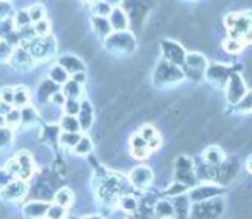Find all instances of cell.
I'll return each instance as SVG.
<instances>
[{
    "label": "cell",
    "instance_id": "cell-1",
    "mask_svg": "<svg viewBox=\"0 0 252 219\" xmlns=\"http://www.w3.org/2000/svg\"><path fill=\"white\" fill-rule=\"evenodd\" d=\"M104 47L107 52L121 57H128L137 50V40L130 31H112L104 40Z\"/></svg>",
    "mask_w": 252,
    "mask_h": 219
},
{
    "label": "cell",
    "instance_id": "cell-2",
    "mask_svg": "<svg viewBox=\"0 0 252 219\" xmlns=\"http://www.w3.org/2000/svg\"><path fill=\"white\" fill-rule=\"evenodd\" d=\"M183 80H185L183 69H180V66H175V64L168 63L164 59L158 63L154 73H152V83L158 88L173 87V85L182 83Z\"/></svg>",
    "mask_w": 252,
    "mask_h": 219
},
{
    "label": "cell",
    "instance_id": "cell-3",
    "mask_svg": "<svg viewBox=\"0 0 252 219\" xmlns=\"http://www.w3.org/2000/svg\"><path fill=\"white\" fill-rule=\"evenodd\" d=\"M23 47H26L30 50V54H32L35 61H47L49 57H52L56 54L57 42L54 40L52 35L43 36V38L36 36V38L30 40V42L23 43Z\"/></svg>",
    "mask_w": 252,
    "mask_h": 219
},
{
    "label": "cell",
    "instance_id": "cell-4",
    "mask_svg": "<svg viewBox=\"0 0 252 219\" xmlns=\"http://www.w3.org/2000/svg\"><path fill=\"white\" fill-rule=\"evenodd\" d=\"M173 173H175V181H180L189 188L199 181L195 176V164L187 156L176 157V160L173 162Z\"/></svg>",
    "mask_w": 252,
    "mask_h": 219
},
{
    "label": "cell",
    "instance_id": "cell-5",
    "mask_svg": "<svg viewBox=\"0 0 252 219\" xmlns=\"http://www.w3.org/2000/svg\"><path fill=\"white\" fill-rule=\"evenodd\" d=\"M224 25L228 26L231 33V38L240 40L249 30H252V12H231L224 18Z\"/></svg>",
    "mask_w": 252,
    "mask_h": 219
},
{
    "label": "cell",
    "instance_id": "cell-6",
    "mask_svg": "<svg viewBox=\"0 0 252 219\" xmlns=\"http://www.w3.org/2000/svg\"><path fill=\"white\" fill-rule=\"evenodd\" d=\"M224 212V202L221 198H211L197 202L192 209V219H218Z\"/></svg>",
    "mask_w": 252,
    "mask_h": 219
},
{
    "label": "cell",
    "instance_id": "cell-7",
    "mask_svg": "<svg viewBox=\"0 0 252 219\" xmlns=\"http://www.w3.org/2000/svg\"><path fill=\"white\" fill-rule=\"evenodd\" d=\"M161 54L164 56V61L175 64V66H183V64H185L187 50H185V47H183V43L173 42V40H162Z\"/></svg>",
    "mask_w": 252,
    "mask_h": 219
},
{
    "label": "cell",
    "instance_id": "cell-8",
    "mask_svg": "<svg viewBox=\"0 0 252 219\" xmlns=\"http://www.w3.org/2000/svg\"><path fill=\"white\" fill-rule=\"evenodd\" d=\"M245 94H247V85H245L244 78L238 73H231L226 81V102L235 105Z\"/></svg>",
    "mask_w": 252,
    "mask_h": 219
},
{
    "label": "cell",
    "instance_id": "cell-9",
    "mask_svg": "<svg viewBox=\"0 0 252 219\" xmlns=\"http://www.w3.org/2000/svg\"><path fill=\"white\" fill-rule=\"evenodd\" d=\"M154 178H156L154 171L149 166H145V164H142V166H137L130 171L128 180H130V183L133 185L135 188H138V190H147V188L154 183Z\"/></svg>",
    "mask_w": 252,
    "mask_h": 219
},
{
    "label": "cell",
    "instance_id": "cell-10",
    "mask_svg": "<svg viewBox=\"0 0 252 219\" xmlns=\"http://www.w3.org/2000/svg\"><path fill=\"white\" fill-rule=\"evenodd\" d=\"M28 191H30L28 183H26L25 180L16 178V180H12L7 187L0 190V197H2V200H5V202H19L23 197L28 195Z\"/></svg>",
    "mask_w": 252,
    "mask_h": 219
},
{
    "label": "cell",
    "instance_id": "cell-11",
    "mask_svg": "<svg viewBox=\"0 0 252 219\" xmlns=\"http://www.w3.org/2000/svg\"><path fill=\"white\" fill-rule=\"evenodd\" d=\"M11 63L12 67L18 71H30L35 64V59L33 56L30 54V50L23 45H18L11 54Z\"/></svg>",
    "mask_w": 252,
    "mask_h": 219
},
{
    "label": "cell",
    "instance_id": "cell-12",
    "mask_svg": "<svg viewBox=\"0 0 252 219\" xmlns=\"http://www.w3.org/2000/svg\"><path fill=\"white\" fill-rule=\"evenodd\" d=\"M204 74H206V78L211 83L218 85V87H223V85H226L231 73H230V67L224 66V64H211V66H207Z\"/></svg>",
    "mask_w": 252,
    "mask_h": 219
},
{
    "label": "cell",
    "instance_id": "cell-13",
    "mask_svg": "<svg viewBox=\"0 0 252 219\" xmlns=\"http://www.w3.org/2000/svg\"><path fill=\"white\" fill-rule=\"evenodd\" d=\"M50 204L43 200H32L23 205V216L26 219H43L49 211Z\"/></svg>",
    "mask_w": 252,
    "mask_h": 219
},
{
    "label": "cell",
    "instance_id": "cell-14",
    "mask_svg": "<svg viewBox=\"0 0 252 219\" xmlns=\"http://www.w3.org/2000/svg\"><path fill=\"white\" fill-rule=\"evenodd\" d=\"M57 64H59V66H63L64 69L71 74V76L87 69V67H85L83 59H81L80 56H76V54H64V56H61L59 59H57Z\"/></svg>",
    "mask_w": 252,
    "mask_h": 219
},
{
    "label": "cell",
    "instance_id": "cell-15",
    "mask_svg": "<svg viewBox=\"0 0 252 219\" xmlns=\"http://www.w3.org/2000/svg\"><path fill=\"white\" fill-rule=\"evenodd\" d=\"M16 160L19 164V180L28 181L30 176L33 174V169H35V160H33L32 154L26 152V150H21V152L16 154Z\"/></svg>",
    "mask_w": 252,
    "mask_h": 219
},
{
    "label": "cell",
    "instance_id": "cell-16",
    "mask_svg": "<svg viewBox=\"0 0 252 219\" xmlns=\"http://www.w3.org/2000/svg\"><path fill=\"white\" fill-rule=\"evenodd\" d=\"M221 193L220 187H214V185H200V187H193L190 190V198L193 202H206L211 198H216Z\"/></svg>",
    "mask_w": 252,
    "mask_h": 219
},
{
    "label": "cell",
    "instance_id": "cell-17",
    "mask_svg": "<svg viewBox=\"0 0 252 219\" xmlns=\"http://www.w3.org/2000/svg\"><path fill=\"white\" fill-rule=\"evenodd\" d=\"M107 19L112 26V31H128L130 18H128V14H126V11L121 7V5H119V7H112V11Z\"/></svg>",
    "mask_w": 252,
    "mask_h": 219
},
{
    "label": "cell",
    "instance_id": "cell-18",
    "mask_svg": "<svg viewBox=\"0 0 252 219\" xmlns=\"http://www.w3.org/2000/svg\"><path fill=\"white\" fill-rule=\"evenodd\" d=\"M238 174V164L235 160H224L220 167H216V180L221 185H226L233 181Z\"/></svg>",
    "mask_w": 252,
    "mask_h": 219
},
{
    "label": "cell",
    "instance_id": "cell-19",
    "mask_svg": "<svg viewBox=\"0 0 252 219\" xmlns=\"http://www.w3.org/2000/svg\"><path fill=\"white\" fill-rule=\"evenodd\" d=\"M76 118H78V123H80V129H81V131H88V129L94 126V121H95L94 105H92L88 100H83V102H81L80 112H78Z\"/></svg>",
    "mask_w": 252,
    "mask_h": 219
},
{
    "label": "cell",
    "instance_id": "cell-20",
    "mask_svg": "<svg viewBox=\"0 0 252 219\" xmlns=\"http://www.w3.org/2000/svg\"><path fill=\"white\" fill-rule=\"evenodd\" d=\"M202 160L216 169V167H220L226 160V157H224V152L220 145H207L202 152Z\"/></svg>",
    "mask_w": 252,
    "mask_h": 219
},
{
    "label": "cell",
    "instance_id": "cell-21",
    "mask_svg": "<svg viewBox=\"0 0 252 219\" xmlns=\"http://www.w3.org/2000/svg\"><path fill=\"white\" fill-rule=\"evenodd\" d=\"M138 135H140L142 138L147 142L149 150H151V152H152V150H158L159 147H161L162 140H161L159 133L156 131V128L152 125H142L140 129H138Z\"/></svg>",
    "mask_w": 252,
    "mask_h": 219
},
{
    "label": "cell",
    "instance_id": "cell-22",
    "mask_svg": "<svg viewBox=\"0 0 252 219\" xmlns=\"http://www.w3.org/2000/svg\"><path fill=\"white\" fill-rule=\"evenodd\" d=\"M185 69L199 71V73H206L207 69V57L200 52H187L185 64H183Z\"/></svg>",
    "mask_w": 252,
    "mask_h": 219
},
{
    "label": "cell",
    "instance_id": "cell-23",
    "mask_svg": "<svg viewBox=\"0 0 252 219\" xmlns=\"http://www.w3.org/2000/svg\"><path fill=\"white\" fill-rule=\"evenodd\" d=\"M92 31L97 36L98 40L104 42L109 35L112 33V26L109 23L107 18H97V16H92Z\"/></svg>",
    "mask_w": 252,
    "mask_h": 219
},
{
    "label": "cell",
    "instance_id": "cell-24",
    "mask_svg": "<svg viewBox=\"0 0 252 219\" xmlns=\"http://www.w3.org/2000/svg\"><path fill=\"white\" fill-rule=\"evenodd\" d=\"M59 85L57 83H54L50 78H45V80H42L40 81V85H38V98L42 102H50V98H52V95L54 94H57L59 92Z\"/></svg>",
    "mask_w": 252,
    "mask_h": 219
},
{
    "label": "cell",
    "instance_id": "cell-25",
    "mask_svg": "<svg viewBox=\"0 0 252 219\" xmlns=\"http://www.w3.org/2000/svg\"><path fill=\"white\" fill-rule=\"evenodd\" d=\"M154 216L158 219H171L175 216V205L169 200H159L154 204Z\"/></svg>",
    "mask_w": 252,
    "mask_h": 219
},
{
    "label": "cell",
    "instance_id": "cell-26",
    "mask_svg": "<svg viewBox=\"0 0 252 219\" xmlns=\"http://www.w3.org/2000/svg\"><path fill=\"white\" fill-rule=\"evenodd\" d=\"M74 202V193L71 188H59V190L54 193V204L63 205V207L69 209Z\"/></svg>",
    "mask_w": 252,
    "mask_h": 219
},
{
    "label": "cell",
    "instance_id": "cell-27",
    "mask_svg": "<svg viewBox=\"0 0 252 219\" xmlns=\"http://www.w3.org/2000/svg\"><path fill=\"white\" fill-rule=\"evenodd\" d=\"M61 92H63L66 98H80V97H83V95H85L83 94V87H81L80 83H76L73 78H69V80L63 85V90H61Z\"/></svg>",
    "mask_w": 252,
    "mask_h": 219
},
{
    "label": "cell",
    "instance_id": "cell-28",
    "mask_svg": "<svg viewBox=\"0 0 252 219\" xmlns=\"http://www.w3.org/2000/svg\"><path fill=\"white\" fill-rule=\"evenodd\" d=\"M30 100H32V95L25 85L14 87V107L23 109L25 105H30Z\"/></svg>",
    "mask_w": 252,
    "mask_h": 219
},
{
    "label": "cell",
    "instance_id": "cell-29",
    "mask_svg": "<svg viewBox=\"0 0 252 219\" xmlns=\"http://www.w3.org/2000/svg\"><path fill=\"white\" fill-rule=\"evenodd\" d=\"M49 78L54 81V83H57V85H59V87H63V85L66 83V81L71 78V74L67 73V71L64 69L63 66H59V64H56V66L50 67V71H49Z\"/></svg>",
    "mask_w": 252,
    "mask_h": 219
},
{
    "label": "cell",
    "instance_id": "cell-30",
    "mask_svg": "<svg viewBox=\"0 0 252 219\" xmlns=\"http://www.w3.org/2000/svg\"><path fill=\"white\" fill-rule=\"evenodd\" d=\"M92 150H94V142H92V138L87 135H81L80 142L76 143V147L73 149V152L80 157H87L92 154Z\"/></svg>",
    "mask_w": 252,
    "mask_h": 219
},
{
    "label": "cell",
    "instance_id": "cell-31",
    "mask_svg": "<svg viewBox=\"0 0 252 219\" xmlns=\"http://www.w3.org/2000/svg\"><path fill=\"white\" fill-rule=\"evenodd\" d=\"M112 11V5L105 0H97L94 4H90V12L92 16H97V18H109Z\"/></svg>",
    "mask_w": 252,
    "mask_h": 219
},
{
    "label": "cell",
    "instance_id": "cell-32",
    "mask_svg": "<svg viewBox=\"0 0 252 219\" xmlns=\"http://www.w3.org/2000/svg\"><path fill=\"white\" fill-rule=\"evenodd\" d=\"M59 128L63 129V131H67V133H78L80 131V123H78L76 116L64 114L63 118L59 119Z\"/></svg>",
    "mask_w": 252,
    "mask_h": 219
},
{
    "label": "cell",
    "instance_id": "cell-33",
    "mask_svg": "<svg viewBox=\"0 0 252 219\" xmlns=\"http://www.w3.org/2000/svg\"><path fill=\"white\" fill-rule=\"evenodd\" d=\"M40 114L38 111H36L35 107H32V105H25V107L21 109V125L23 126H33L36 121H38Z\"/></svg>",
    "mask_w": 252,
    "mask_h": 219
},
{
    "label": "cell",
    "instance_id": "cell-34",
    "mask_svg": "<svg viewBox=\"0 0 252 219\" xmlns=\"http://www.w3.org/2000/svg\"><path fill=\"white\" fill-rule=\"evenodd\" d=\"M80 138H81V135H80V131L78 133H67V131H63L59 135V145L63 147V149H74L76 147V143L80 142Z\"/></svg>",
    "mask_w": 252,
    "mask_h": 219
},
{
    "label": "cell",
    "instance_id": "cell-35",
    "mask_svg": "<svg viewBox=\"0 0 252 219\" xmlns=\"http://www.w3.org/2000/svg\"><path fill=\"white\" fill-rule=\"evenodd\" d=\"M233 111L238 114H251L252 112V90H247V94L233 105Z\"/></svg>",
    "mask_w": 252,
    "mask_h": 219
},
{
    "label": "cell",
    "instance_id": "cell-36",
    "mask_svg": "<svg viewBox=\"0 0 252 219\" xmlns=\"http://www.w3.org/2000/svg\"><path fill=\"white\" fill-rule=\"evenodd\" d=\"M195 176H197V180H202V181L204 180H216V169L202 160V162L195 166Z\"/></svg>",
    "mask_w": 252,
    "mask_h": 219
},
{
    "label": "cell",
    "instance_id": "cell-37",
    "mask_svg": "<svg viewBox=\"0 0 252 219\" xmlns=\"http://www.w3.org/2000/svg\"><path fill=\"white\" fill-rule=\"evenodd\" d=\"M118 205L121 207L123 212H126V214H133V212L138 211V202L133 195H123V197L119 198Z\"/></svg>",
    "mask_w": 252,
    "mask_h": 219
},
{
    "label": "cell",
    "instance_id": "cell-38",
    "mask_svg": "<svg viewBox=\"0 0 252 219\" xmlns=\"http://www.w3.org/2000/svg\"><path fill=\"white\" fill-rule=\"evenodd\" d=\"M242 49H244V42L238 38H224L223 42V50L228 54V56H238V54L242 52Z\"/></svg>",
    "mask_w": 252,
    "mask_h": 219
},
{
    "label": "cell",
    "instance_id": "cell-39",
    "mask_svg": "<svg viewBox=\"0 0 252 219\" xmlns=\"http://www.w3.org/2000/svg\"><path fill=\"white\" fill-rule=\"evenodd\" d=\"M26 11H28L30 21H32V23H38V21H43V19H47V11H45V7H43L42 4L30 5Z\"/></svg>",
    "mask_w": 252,
    "mask_h": 219
},
{
    "label": "cell",
    "instance_id": "cell-40",
    "mask_svg": "<svg viewBox=\"0 0 252 219\" xmlns=\"http://www.w3.org/2000/svg\"><path fill=\"white\" fill-rule=\"evenodd\" d=\"M66 218H67V209L57 204H50L49 211L45 214V219H66Z\"/></svg>",
    "mask_w": 252,
    "mask_h": 219
},
{
    "label": "cell",
    "instance_id": "cell-41",
    "mask_svg": "<svg viewBox=\"0 0 252 219\" xmlns=\"http://www.w3.org/2000/svg\"><path fill=\"white\" fill-rule=\"evenodd\" d=\"M5 126H9L11 129L21 126V109H12L7 116H5Z\"/></svg>",
    "mask_w": 252,
    "mask_h": 219
},
{
    "label": "cell",
    "instance_id": "cell-42",
    "mask_svg": "<svg viewBox=\"0 0 252 219\" xmlns=\"http://www.w3.org/2000/svg\"><path fill=\"white\" fill-rule=\"evenodd\" d=\"M12 140H14V131H12L9 126L0 128V150L7 149V147L12 143Z\"/></svg>",
    "mask_w": 252,
    "mask_h": 219
},
{
    "label": "cell",
    "instance_id": "cell-43",
    "mask_svg": "<svg viewBox=\"0 0 252 219\" xmlns=\"http://www.w3.org/2000/svg\"><path fill=\"white\" fill-rule=\"evenodd\" d=\"M80 107H81V102L78 100V98H66V102H64V105H63L64 114H67V116H78Z\"/></svg>",
    "mask_w": 252,
    "mask_h": 219
},
{
    "label": "cell",
    "instance_id": "cell-44",
    "mask_svg": "<svg viewBox=\"0 0 252 219\" xmlns=\"http://www.w3.org/2000/svg\"><path fill=\"white\" fill-rule=\"evenodd\" d=\"M187 190H189V187L180 183V181H173L169 187H166V193H168L169 197H180V195L185 193Z\"/></svg>",
    "mask_w": 252,
    "mask_h": 219
},
{
    "label": "cell",
    "instance_id": "cell-45",
    "mask_svg": "<svg viewBox=\"0 0 252 219\" xmlns=\"http://www.w3.org/2000/svg\"><path fill=\"white\" fill-rule=\"evenodd\" d=\"M14 26L16 28H25V26H30V14H28V11H25V9H21V11H18L14 14Z\"/></svg>",
    "mask_w": 252,
    "mask_h": 219
},
{
    "label": "cell",
    "instance_id": "cell-46",
    "mask_svg": "<svg viewBox=\"0 0 252 219\" xmlns=\"http://www.w3.org/2000/svg\"><path fill=\"white\" fill-rule=\"evenodd\" d=\"M33 30H35V35L43 38V36H49L50 35V23L47 19L43 21H38V23H33Z\"/></svg>",
    "mask_w": 252,
    "mask_h": 219
},
{
    "label": "cell",
    "instance_id": "cell-47",
    "mask_svg": "<svg viewBox=\"0 0 252 219\" xmlns=\"http://www.w3.org/2000/svg\"><path fill=\"white\" fill-rule=\"evenodd\" d=\"M14 28H16L14 19H11V18L2 19V21H0V36H2V38H7V36L14 31Z\"/></svg>",
    "mask_w": 252,
    "mask_h": 219
},
{
    "label": "cell",
    "instance_id": "cell-48",
    "mask_svg": "<svg viewBox=\"0 0 252 219\" xmlns=\"http://www.w3.org/2000/svg\"><path fill=\"white\" fill-rule=\"evenodd\" d=\"M0 100L14 105V87H4L0 90Z\"/></svg>",
    "mask_w": 252,
    "mask_h": 219
},
{
    "label": "cell",
    "instance_id": "cell-49",
    "mask_svg": "<svg viewBox=\"0 0 252 219\" xmlns=\"http://www.w3.org/2000/svg\"><path fill=\"white\" fill-rule=\"evenodd\" d=\"M11 14H12L11 2H9V0H0V21L11 18Z\"/></svg>",
    "mask_w": 252,
    "mask_h": 219
},
{
    "label": "cell",
    "instance_id": "cell-50",
    "mask_svg": "<svg viewBox=\"0 0 252 219\" xmlns=\"http://www.w3.org/2000/svg\"><path fill=\"white\" fill-rule=\"evenodd\" d=\"M12 180H16V178L12 176V174L9 173V171L5 169V167H2V169H0V190L7 187V185L11 183Z\"/></svg>",
    "mask_w": 252,
    "mask_h": 219
},
{
    "label": "cell",
    "instance_id": "cell-51",
    "mask_svg": "<svg viewBox=\"0 0 252 219\" xmlns=\"http://www.w3.org/2000/svg\"><path fill=\"white\" fill-rule=\"evenodd\" d=\"M64 102H66V97H64V94L61 90L57 92V94H54L52 98H50V104L56 105V107H63Z\"/></svg>",
    "mask_w": 252,
    "mask_h": 219
},
{
    "label": "cell",
    "instance_id": "cell-52",
    "mask_svg": "<svg viewBox=\"0 0 252 219\" xmlns=\"http://www.w3.org/2000/svg\"><path fill=\"white\" fill-rule=\"evenodd\" d=\"M73 78L74 81H76V83H80L81 87H83L85 83H87V80H88V76H87V73H85V71H81V73H76V74H73Z\"/></svg>",
    "mask_w": 252,
    "mask_h": 219
},
{
    "label": "cell",
    "instance_id": "cell-53",
    "mask_svg": "<svg viewBox=\"0 0 252 219\" xmlns=\"http://www.w3.org/2000/svg\"><path fill=\"white\" fill-rule=\"evenodd\" d=\"M12 109H14V105H12V104H7V102H2V100H0V114L4 116V118L9 114V112L12 111Z\"/></svg>",
    "mask_w": 252,
    "mask_h": 219
},
{
    "label": "cell",
    "instance_id": "cell-54",
    "mask_svg": "<svg viewBox=\"0 0 252 219\" xmlns=\"http://www.w3.org/2000/svg\"><path fill=\"white\" fill-rule=\"evenodd\" d=\"M240 40L244 42V45H245V43H252V30H249V31L245 33V35L242 36Z\"/></svg>",
    "mask_w": 252,
    "mask_h": 219
},
{
    "label": "cell",
    "instance_id": "cell-55",
    "mask_svg": "<svg viewBox=\"0 0 252 219\" xmlns=\"http://www.w3.org/2000/svg\"><path fill=\"white\" fill-rule=\"evenodd\" d=\"M245 169H247L249 174H252V154L247 157V162H245Z\"/></svg>",
    "mask_w": 252,
    "mask_h": 219
},
{
    "label": "cell",
    "instance_id": "cell-56",
    "mask_svg": "<svg viewBox=\"0 0 252 219\" xmlns=\"http://www.w3.org/2000/svg\"><path fill=\"white\" fill-rule=\"evenodd\" d=\"M4 126H5V118L0 114V128H4Z\"/></svg>",
    "mask_w": 252,
    "mask_h": 219
},
{
    "label": "cell",
    "instance_id": "cell-57",
    "mask_svg": "<svg viewBox=\"0 0 252 219\" xmlns=\"http://www.w3.org/2000/svg\"><path fill=\"white\" fill-rule=\"evenodd\" d=\"M88 4H94V2H97V0H87Z\"/></svg>",
    "mask_w": 252,
    "mask_h": 219
},
{
    "label": "cell",
    "instance_id": "cell-58",
    "mask_svg": "<svg viewBox=\"0 0 252 219\" xmlns=\"http://www.w3.org/2000/svg\"><path fill=\"white\" fill-rule=\"evenodd\" d=\"M187 2H195V0H187Z\"/></svg>",
    "mask_w": 252,
    "mask_h": 219
}]
</instances>
